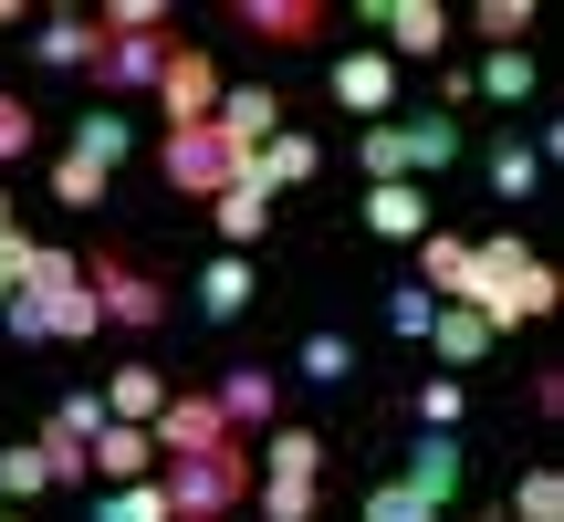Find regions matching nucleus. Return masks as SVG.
Masks as SVG:
<instances>
[{
    "instance_id": "nucleus-15",
    "label": "nucleus",
    "mask_w": 564,
    "mask_h": 522,
    "mask_svg": "<svg viewBox=\"0 0 564 522\" xmlns=\"http://www.w3.org/2000/svg\"><path fill=\"white\" fill-rule=\"evenodd\" d=\"M366 230H377V241H429V188L419 178L366 188Z\"/></svg>"
},
{
    "instance_id": "nucleus-33",
    "label": "nucleus",
    "mask_w": 564,
    "mask_h": 522,
    "mask_svg": "<svg viewBox=\"0 0 564 522\" xmlns=\"http://www.w3.org/2000/svg\"><path fill=\"white\" fill-rule=\"evenodd\" d=\"M95 522H167V491H158V481H126V491H105Z\"/></svg>"
},
{
    "instance_id": "nucleus-5",
    "label": "nucleus",
    "mask_w": 564,
    "mask_h": 522,
    "mask_svg": "<svg viewBox=\"0 0 564 522\" xmlns=\"http://www.w3.org/2000/svg\"><path fill=\"white\" fill-rule=\"evenodd\" d=\"M158 105H167V126H209V105H220V63H209L199 42H167Z\"/></svg>"
},
{
    "instance_id": "nucleus-18",
    "label": "nucleus",
    "mask_w": 564,
    "mask_h": 522,
    "mask_svg": "<svg viewBox=\"0 0 564 522\" xmlns=\"http://www.w3.org/2000/svg\"><path fill=\"white\" fill-rule=\"evenodd\" d=\"M32 53L63 63V74H95V21H84V11H53V21L32 32Z\"/></svg>"
},
{
    "instance_id": "nucleus-13",
    "label": "nucleus",
    "mask_w": 564,
    "mask_h": 522,
    "mask_svg": "<svg viewBox=\"0 0 564 522\" xmlns=\"http://www.w3.org/2000/svg\"><path fill=\"white\" fill-rule=\"evenodd\" d=\"M335 105L345 116H387L398 105V63L387 53H335Z\"/></svg>"
},
{
    "instance_id": "nucleus-32",
    "label": "nucleus",
    "mask_w": 564,
    "mask_h": 522,
    "mask_svg": "<svg viewBox=\"0 0 564 522\" xmlns=\"http://www.w3.org/2000/svg\"><path fill=\"white\" fill-rule=\"evenodd\" d=\"M460 428V377H429L419 387V439H449Z\"/></svg>"
},
{
    "instance_id": "nucleus-29",
    "label": "nucleus",
    "mask_w": 564,
    "mask_h": 522,
    "mask_svg": "<svg viewBox=\"0 0 564 522\" xmlns=\"http://www.w3.org/2000/svg\"><path fill=\"white\" fill-rule=\"evenodd\" d=\"M449 157H460V126H449V116L408 126V178H419V167H449Z\"/></svg>"
},
{
    "instance_id": "nucleus-38",
    "label": "nucleus",
    "mask_w": 564,
    "mask_h": 522,
    "mask_svg": "<svg viewBox=\"0 0 564 522\" xmlns=\"http://www.w3.org/2000/svg\"><path fill=\"white\" fill-rule=\"evenodd\" d=\"M32 491H53L42 481V449H0V502H32Z\"/></svg>"
},
{
    "instance_id": "nucleus-23",
    "label": "nucleus",
    "mask_w": 564,
    "mask_h": 522,
    "mask_svg": "<svg viewBox=\"0 0 564 522\" xmlns=\"http://www.w3.org/2000/svg\"><path fill=\"white\" fill-rule=\"evenodd\" d=\"M398 481H408V491H429V502L449 512V491H460V449H449V439H419V460H408Z\"/></svg>"
},
{
    "instance_id": "nucleus-12",
    "label": "nucleus",
    "mask_w": 564,
    "mask_h": 522,
    "mask_svg": "<svg viewBox=\"0 0 564 522\" xmlns=\"http://www.w3.org/2000/svg\"><path fill=\"white\" fill-rule=\"evenodd\" d=\"M324 0H230V32H262V42H314L324 32Z\"/></svg>"
},
{
    "instance_id": "nucleus-21",
    "label": "nucleus",
    "mask_w": 564,
    "mask_h": 522,
    "mask_svg": "<svg viewBox=\"0 0 564 522\" xmlns=\"http://www.w3.org/2000/svg\"><path fill=\"white\" fill-rule=\"evenodd\" d=\"M251 167H262V188L282 199V188H303V178H314V167H324V146H314V137H293V126H282V137H272V146H262V157H251Z\"/></svg>"
},
{
    "instance_id": "nucleus-37",
    "label": "nucleus",
    "mask_w": 564,
    "mask_h": 522,
    "mask_svg": "<svg viewBox=\"0 0 564 522\" xmlns=\"http://www.w3.org/2000/svg\"><path fill=\"white\" fill-rule=\"evenodd\" d=\"M74 157H95L105 178H116V157H126V126H116V116H84V126H74Z\"/></svg>"
},
{
    "instance_id": "nucleus-41",
    "label": "nucleus",
    "mask_w": 564,
    "mask_h": 522,
    "mask_svg": "<svg viewBox=\"0 0 564 522\" xmlns=\"http://www.w3.org/2000/svg\"><path fill=\"white\" fill-rule=\"evenodd\" d=\"M429 314H440V303H429V293H419V282H408V293H398V303H387V324H398V335H408V345H419V335H429Z\"/></svg>"
},
{
    "instance_id": "nucleus-34",
    "label": "nucleus",
    "mask_w": 564,
    "mask_h": 522,
    "mask_svg": "<svg viewBox=\"0 0 564 522\" xmlns=\"http://www.w3.org/2000/svg\"><path fill=\"white\" fill-rule=\"evenodd\" d=\"M251 491H262V522H314V502H324L314 481H251Z\"/></svg>"
},
{
    "instance_id": "nucleus-22",
    "label": "nucleus",
    "mask_w": 564,
    "mask_h": 522,
    "mask_svg": "<svg viewBox=\"0 0 564 522\" xmlns=\"http://www.w3.org/2000/svg\"><path fill=\"white\" fill-rule=\"evenodd\" d=\"M262 481H324V439H314V428H272Z\"/></svg>"
},
{
    "instance_id": "nucleus-3",
    "label": "nucleus",
    "mask_w": 564,
    "mask_h": 522,
    "mask_svg": "<svg viewBox=\"0 0 564 522\" xmlns=\"http://www.w3.org/2000/svg\"><path fill=\"white\" fill-rule=\"evenodd\" d=\"M84 293H95V314L116 324V335H158V324H167V282L137 272L126 251H95V261H84Z\"/></svg>"
},
{
    "instance_id": "nucleus-14",
    "label": "nucleus",
    "mask_w": 564,
    "mask_h": 522,
    "mask_svg": "<svg viewBox=\"0 0 564 522\" xmlns=\"http://www.w3.org/2000/svg\"><path fill=\"white\" fill-rule=\"evenodd\" d=\"M84 460H95V470H105L116 491H126V481H158V439H147V428H126V418H105Z\"/></svg>"
},
{
    "instance_id": "nucleus-1",
    "label": "nucleus",
    "mask_w": 564,
    "mask_h": 522,
    "mask_svg": "<svg viewBox=\"0 0 564 522\" xmlns=\"http://www.w3.org/2000/svg\"><path fill=\"white\" fill-rule=\"evenodd\" d=\"M460 303L491 324V335H512V324H544V314H554L564 282H554V261H533L523 241H470V282H460Z\"/></svg>"
},
{
    "instance_id": "nucleus-16",
    "label": "nucleus",
    "mask_w": 564,
    "mask_h": 522,
    "mask_svg": "<svg viewBox=\"0 0 564 522\" xmlns=\"http://www.w3.org/2000/svg\"><path fill=\"white\" fill-rule=\"evenodd\" d=\"M419 345H429V356H440V366H481V356H491V345H502V335H491V324L470 314V303H440Z\"/></svg>"
},
{
    "instance_id": "nucleus-35",
    "label": "nucleus",
    "mask_w": 564,
    "mask_h": 522,
    "mask_svg": "<svg viewBox=\"0 0 564 522\" xmlns=\"http://www.w3.org/2000/svg\"><path fill=\"white\" fill-rule=\"evenodd\" d=\"M470 32H491V42H502V53H523L533 11H523V0H481V11H470Z\"/></svg>"
},
{
    "instance_id": "nucleus-20",
    "label": "nucleus",
    "mask_w": 564,
    "mask_h": 522,
    "mask_svg": "<svg viewBox=\"0 0 564 522\" xmlns=\"http://www.w3.org/2000/svg\"><path fill=\"white\" fill-rule=\"evenodd\" d=\"M199 314H209V324L251 314V261H241V251H220V261H209V272H199Z\"/></svg>"
},
{
    "instance_id": "nucleus-36",
    "label": "nucleus",
    "mask_w": 564,
    "mask_h": 522,
    "mask_svg": "<svg viewBox=\"0 0 564 522\" xmlns=\"http://www.w3.org/2000/svg\"><path fill=\"white\" fill-rule=\"evenodd\" d=\"M533 178H544V157H533V146H512V137L491 146V188H502V199H523Z\"/></svg>"
},
{
    "instance_id": "nucleus-9",
    "label": "nucleus",
    "mask_w": 564,
    "mask_h": 522,
    "mask_svg": "<svg viewBox=\"0 0 564 522\" xmlns=\"http://www.w3.org/2000/svg\"><path fill=\"white\" fill-rule=\"evenodd\" d=\"M209 230H220V251H251L272 230V188H262V167H241V178L209 199Z\"/></svg>"
},
{
    "instance_id": "nucleus-25",
    "label": "nucleus",
    "mask_w": 564,
    "mask_h": 522,
    "mask_svg": "<svg viewBox=\"0 0 564 522\" xmlns=\"http://www.w3.org/2000/svg\"><path fill=\"white\" fill-rule=\"evenodd\" d=\"M470 95H491V105H523V95H533V53H491L481 74H470Z\"/></svg>"
},
{
    "instance_id": "nucleus-24",
    "label": "nucleus",
    "mask_w": 564,
    "mask_h": 522,
    "mask_svg": "<svg viewBox=\"0 0 564 522\" xmlns=\"http://www.w3.org/2000/svg\"><path fill=\"white\" fill-rule=\"evenodd\" d=\"M356 157H366V188L408 178V126H366V137H356Z\"/></svg>"
},
{
    "instance_id": "nucleus-30",
    "label": "nucleus",
    "mask_w": 564,
    "mask_h": 522,
    "mask_svg": "<svg viewBox=\"0 0 564 522\" xmlns=\"http://www.w3.org/2000/svg\"><path fill=\"white\" fill-rule=\"evenodd\" d=\"M158 0H105V11H95V42H137V32H158Z\"/></svg>"
},
{
    "instance_id": "nucleus-17",
    "label": "nucleus",
    "mask_w": 564,
    "mask_h": 522,
    "mask_svg": "<svg viewBox=\"0 0 564 522\" xmlns=\"http://www.w3.org/2000/svg\"><path fill=\"white\" fill-rule=\"evenodd\" d=\"M460 282H470V241H460V230H429V241H419V293L429 303H460Z\"/></svg>"
},
{
    "instance_id": "nucleus-27",
    "label": "nucleus",
    "mask_w": 564,
    "mask_h": 522,
    "mask_svg": "<svg viewBox=\"0 0 564 522\" xmlns=\"http://www.w3.org/2000/svg\"><path fill=\"white\" fill-rule=\"evenodd\" d=\"M356 522H440V502H429V491H408V481H377Z\"/></svg>"
},
{
    "instance_id": "nucleus-4",
    "label": "nucleus",
    "mask_w": 564,
    "mask_h": 522,
    "mask_svg": "<svg viewBox=\"0 0 564 522\" xmlns=\"http://www.w3.org/2000/svg\"><path fill=\"white\" fill-rule=\"evenodd\" d=\"M241 167H251V157L220 137V126H167V146H158V178L178 188V199H220Z\"/></svg>"
},
{
    "instance_id": "nucleus-28",
    "label": "nucleus",
    "mask_w": 564,
    "mask_h": 522,
    "mask_svg": "<svg viewBox=\"0 0 564 522\" xmlns=\"http://www.w3.org/2000/svg\"><path fill=\"white\" fill-rule=\"evenodd\" d=\"M53 199H63V209H95V199H105V167L63 146V157H53Z\"/></svg>"
},
{
    "instance_id": "nucleus-31",
    "label": "nucleus",
    "mask_w": 564,
    "mask_h": 522,
    "mask_svg": "<svg viewBox=\"0 0 564 522\" xmlns=\"http://www.w3.org/2000/svg\"><path fill=\"white\" fill-rule=\"evenodd\" d=\"M303 377H324V387H345V377H356V345H345V335H303Z\"/></svg>"
},
{
    "instance_id": "nucleus-26",
    "label": "nucleus",
    "mask_w": 564,
    "mask_h": 522,
    "mask_svg": "<svg viewBox=\"0 0 564 522\" xmlns=\"http://www.w3.org/2000/svg\"><path fill=\"white\" fill-rule=\"evenodd\" d=\"M512 522H564V470H523L512 481Z\"/></svg>"
},
{
    "instance_id": "nucleus-19",
    "label": "nucleus",
    "mask_w": 564,
    "mask_h": 522,
    "mask_svg": "<svg viewBox=\"0 0 564 522\" xmlns=\"http://www.w3.org/2000/svg\"><path fill=\"white\" fill-rule=\"evenodd\" d=\"M105 418H126V428H147V418H158V407H167V377H147V366H116V387H105Z\"/></svg>"
},
{
    "instance_id": "nucleus-8",
    "label": "nucleus",
    "mask_w": 564,
    "mask_h": 522,
    "mask_svg": "<svg viewBox=\"0 0 564 522\" xmlns=\"http://www.w3.org/2000/svg\"><path fill=\"white\" fill-rule=\"evenodd\" d=\"M158 74H167V32L95 42V84H105V95H158Z\"/></svg>"
},
{
    "instance_id": "nucleus-43",
    "label": "nucleus",
    "mask_w": 564,
    "mask_h": 522,
    "mask_svg": "<svg viewBox=\"0 0 564 522\" xmlns=\"http://www.w3.org/2000/svg\"><path fill=\"white\" fill-rule=\"evenodd\" d=\"M0 522H21V512H0Z\"/></svg>"
},
{
    "instance_id": "nucleus-6",
    "label": "nucleus",
    "mask_w": 564,
    "mask_h": 522,
    "mask_svg": "<svg viewBox=\"0 0 564 522\" xmlns=\"http://www.w3.org/2000/svg\"><path fill=\"white\" fill-rule=\"evenodd\" d=\"M209 126H220L241 157H262V146L282 137V95L272 84H220V105H209Z\"/></svg>"
},
{
    "instance_id": "nucleus-7",
    "label": "nucleus",
    "mask_w": 564,
    "mask_h": 522,
    "mask_svg": "<svg viewBox=\"0 0 564 522\" xmlns=\"http://www.w3.org/2000/svg\"><path fill=\"white\" fill-rule=\"evenodd\" d=\"M147 439H158V460H188V449H220L230 418H220L209 398H178V387H167V407L147 418Z\"/></svg>"
},
{
    "instance_id": "nucleus-39",
    "label": "nucleus",
    "mask_w": 564,
    "mask_h": 522,
    "mask_svg": "<svg viewBox=\"0 0 564 522\" xmlns=\"http://www.w3.org/2000/svg\"><path fill=\"white\" fill-rule=\"evenodd\" d=\"M32 137H42V116H32L21 95H0V167H11V157H32Z\"/></svg>"
},
{
    "instance_id": "nucleus-42",
    "label": "nucleus",
    "mask_w": 564,
    "mask_h": 522,
    "mask_svg": "<svg viewBox=\"0 0 564 522\" xmlns=\"http://www.w3.org/2000/svg\"><path fill=\"white\" fill-rule=\"evenodd\" d=\"M0 241H11V199H0Z\"/></svg>"
},
{
    "instance_id": "nucleus-11",
    "label": "nucleus",
    "mask_w": 564,
    "mask_h": 522,
    "mask_svg": "<svg viewBox=\"0 0 564 522\" xmlns=\"http://www.w3.org/2000/svg\"><path fill=\"white\" fill-rule=\"evenodd\" d=\"M366 21H387V63H429V53H440V42H449V11H440V0H377V11H366Z\"/></svg>"
},
{
    "instance_id": "nucleus-10",
    "label": "nucleus",
    "mask_w": 564,
    "mask_h": 522,
    "mask_svg": "<svg viewBox=\"0 0 564 522\" xmlns=\"http://www.w3.org/2000/svg\"><path fill=\"white\" fill-rule=\"evenodd\" d=\"M209 407L230 418V439H241V428H282V377H272V366H230Z\"/></svg>"
},
{
    "instance_id": "nucleus-2",
    "label": "nucleus",
    "mask_w": 564,
    "mask_h": 522,
    "mask_svg": "<svg viewBox=\"0 0 564 522\" xmlns=\"http://www.w3.org/2000/svg\"><path fill=\"white\" fill-rule=\"evenodd\" d=\"M251 449L220 439V449H188V460H158V491H167V522H230L251 502Z\"/></svg>"
},
{
    "instance_id": "nucleus-40",
    "label": "nucleus",
    "mask_w": 564,
    "mask_h": 522,
    "mask_svg": "<svg viewBox=\"0 0 564 522\" xmlns=\"http://www.w3.org/2000/svg\"><path fill=\"white\" fill-rule=\"evenodd\" d=\"M95 428H105V407H95V398H63L53 418H42V439H95Z\"/></svg>"
}]
</instances>
